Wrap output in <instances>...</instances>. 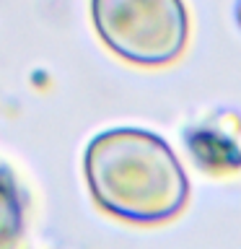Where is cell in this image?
<instances>
[{"label": "cell", "instance_id": "cell-2", "mask_svg": "<svg viewBox=\"0 0 241 249\" xmlns=\"http://www.w3.org/2000/svg\"><path fill=\"white\" fill-rule=\"evenodd\" d=\"M91 21L117 57L140 68L174 62L189 39L184 0H91Z\"/></svg>", "mask_w": 241, "mask_h": 249}, {"label": "cell", "instance_id": "cell-3", "mask_svg": "<svg viewBox=\"0 0 241 249\" xmlns=\"http://www.w3.org/2000/svg\"><path fill=\"white\" fill-rule=\"evenodd\" d=\"M23 231V200L13 177L0 169V249H13Z\"/></svg>", "mask_w": 241, "mask_h": 249}, {"label": "cell", "instance_id": "cell-1", "mask_svg": "<svg viewBox=\"0 0 241 249\" xmlns=\"http://www.w3.org/2000/svg\"><path fill=\"white\" fill-rule=\"evenodd\" d=\"M83 174L96 205L127 223H166L189 200L182 161L166 140L148 130L99 132L83 153Z\"/></svg>", "mask_w": 241, "mask_h": 249}]
</instances>
